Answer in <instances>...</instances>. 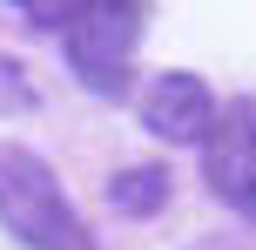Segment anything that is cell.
Segmentation results:
<instances>
[{
  "instance_id": "1",
  "label": "cell",
  "mask_w": 256,
  "mask_h": 250,
  "mask_svg": "<svg viewBox=\"0 0 256 250\" xmlns=\"http://www.w3.org/2000/svg\"><path fill=\"white\" fill-rule=\"evenodd\" d=\"M0 230L27 250H94L88 223L68 203V189L54 183V169L20 142H0Z\"/></svg>"
},
{
  "instance_id": "2",
  "label": "cell",
  "mask_w": 256,
  "mask_h": 250,
  "mask_svg": "<svg viewBox=\"0 0 256 250\" xmlns=\"http://www.w3.org/2000/svg\"><path fill=\"white\" fill-rule=\"evenodd\" d=\"M54 21H61V48H68V68L81 75V88L122 95L142 27H148V0H61Z\"/></svg>"
},
{
  "instance_id": "3",
  "label": "cell",
  "mask_w": 256,
  "mask_h": 250,
  "mask_svg": "<svg viewBox=\"0 0 256 250\" xmlns=\"http://www.w3.org/2000/svg\"><path fill=\"white\" fill-rule=\"evenodd\" d=\"M202 176L230 210H243L256 223V95L216 108V122L202 135Z\"/></svg>"
},
{
  "instance_id": "4",
  "label": "cell",
  "mask_w": 256,
  "mask_h": 250,
  "mask_svg": "<svg viewBox=\"0 0 256 250\" xmlns=\"http://www.w3.org/2000/svg\"><path fill=\"white\" fill-rule=\"evenodd\" d=\"M135 108H142V129H155L162 142H202L209 122H216V95H209L196 75H182V68L155 75Z\"/></svg>"
},
{
  "instance_id": "5",
  "label": "cell",
  "mask_w": 256,
  "mask_h": 250,
  "mask_svg": "<svg viewBox=\"0 0 256 250\" xmlns=\"http://www.w3.org/2000/svg\"><path fill=\"white\" fill-rule=\"evenodd\" d=\"M115 210H128V216H148V210H162V196H168V176L162 169H128V176H115Z\"/></svg>"
},
{
  "instance_id": "6",
  "label": "cell",
  "mask_w": 256,
  "mask_h": 250,
  "mask_svg": "<svg viewBox=\"0 0 256 250\" xmlns=\"http://www.w3.org/2000/svg\"><path fill=\"white\" fill-rule=\"evenodd\" d=\"M14 7H27V14H40V21H54V14H61V0H14Z\"/></svg>"
}]
</instances>
